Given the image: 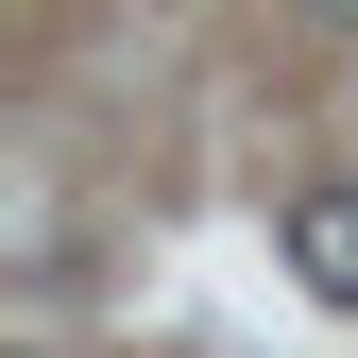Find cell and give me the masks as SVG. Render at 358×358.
<instances>
[{"label":"cell","instance_id":"6da1fadb","mask_svg":"<svg viewBox=\"0 0 358 358\" xmlns=\"http://www.w3.org/2000/svg\"><path fill=\"white\" fill-rule=\"evenodd\" d=\"M273 239H290V273L324 290V307H358V188H290Z\"/></svg>","mask_w":358,"mask_h":358},{"label":"cell","instance_id":"7a4b0ae2","mask_svg":"<svg viewBox=\"0 0 358 358\" xmlns=\"http://www.w3.org/2000/svg\"><path fill=\"white\" fill-rule=\"evenodd\" d=\"M324 17H358V0H324Z\"/></svg>","mask_w":358,"mask_h":358},{"label":"cell","instance_id":"3957f363","mask_svg":"<svg viewBox=\"0 0 358 358\" xmlns=\"http://www.w3.org/2000/svg\"><path fill=\"white\" fill-rule=\"evenodd\" d=\"M17 358H34V341H17Z\"/></svg>","mask_w":358,"mask_h":358}]
</instances>
